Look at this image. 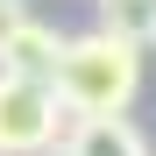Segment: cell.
I'll use <instances>...</instances> for the list:
<instances>
[{
	"label": "cell",
	"instance_id": "cell-1",
	"mask_svg": "<svg viewBox=\"0 0 156 156\" xmlns=\"http://www.w3.org/2000/svg\"><path fill=\"white\" fill-rule=\"evenodd\" d=\"M135 92H142V50L135 43H121L114 29H92L85 36H71L64 43V64H57V99L78 114H128L135 107Z\"/></svg>",
	"mask_w": 156,
	"mask_h": 156
},
{
	"label": "cell",
	"instance_id": "cell-3",
	"mask_svg": "<svg viewBox=\"0 0 156 156\" xmlns=\"http://www.w3.org/2000/svg\"><path fill=\"white\" fill-rule=\"evenodd\" d=\"M64 29H50V21H21V29L0 43V71H21V78H43V85H57V64H64Z\"/></svg>",
	"mask_w": 156,
	"mask_h": 156
},
{
	"label": "cell",
	"instance_id": "cell-5",
	"mask_svg": "<svg viewBox=\"0 0 156 156\" xmlns=\"http://www.w3.org/2000/svg\"><path fill=\"white\" fill-rule=\"evenodd\" d=\"M92 7H99V29H114L121 43L135 50L156 43V0H92Z\"/></svg>",
	"mask_w": 156,
	"mask_h": 156
},
{
	"label": "cell",
	"instance_id": "cell-2",
	"mask_svg": "<svg viewBox=\"0 0 156 156\" xmlns=\"http://www.w3.org/2000/svg\"><path fill=\"white\" fill-rule=\"evenodd\" d=\"M64 128H71V107L57 99V85L0 71V156H43Z\"/></svg>",
	"mask_w": 156,
	"mask_h": 156
},
{
	"label": "cell",
	"instance_id": "cell-6",
	"mask_svg": "<svg viewBox=\"0 0 156 156\" xmlns=\"http://www.w3.org/2000/svg\"><path fill=\"white\" fill-rule=\"evenodd\" d=\"M21 21H29V0H0V43H7Z\"/></svg>",
	"mask_w": 156,
	"mask_h": 156
},
{
	"label": "cell",
	"instance_id": "cell-4",
	"mask_svg": "<svg viewBox=\"0 0 156 156\" xmlns=\"http://www.w3.org/2000/svg\"><path fill=\"white\" fill-rule=\"evenodd\" d=\"M64 156H149V142L128 114H78L64 128Z\"/></svg>",
	"mask_w": 156,
	"mask_h": 156
}]
</instances>
